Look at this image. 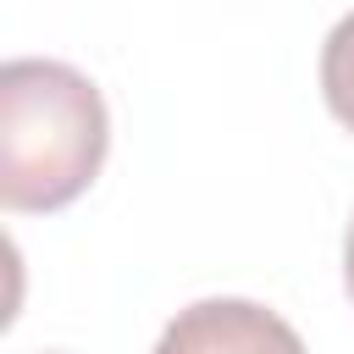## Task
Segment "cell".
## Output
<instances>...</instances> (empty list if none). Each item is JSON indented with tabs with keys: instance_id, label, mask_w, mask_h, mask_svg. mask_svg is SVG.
Listing matches in <instances>:
<instances>
[{
	"instance_id": "cell-1",
	"label": "cell",
	"mask_w": 354,
	"mask_h": 354,
	"mask_svg": "<svg viewBox=\"0 0 354 354\" xmlns=\"http://www.w3.org/2000/svg\"><path fill=\"white\" fill-rule=\"evenodd\" d=\"M111 116L66 61L0 66V205L17 216L72 205L105 166Z\"/></svg>"
},
{
	"instance_id": "cell-2",
	"label": "cell",
	"mask_w": 354,
	"mask_h": 354,
	"mask_svg": "<svg viewBox=\"0 0 354 354\" xmlns=\"http://www.w3.org/2000/svg\"><path fill=\"white\" fill-rule=\"evenodd\" d=\"M155 354H304L299 332L254 299H199L177 310Z\"/></svg>"
},
{
	"instance_id": "cell-3",
	"label": "cell",
	"mask_w": 354,
	"mask_h": 354,
	"mask_svg": "<svg viewBox=\"0 0 354 354\" xmlns=\"http://www.w3.org/2000/svg\"><path fill=\"white\" fill-rule=\"evenodd\" d=\"M321 94H326V111L354 133V11L321 44Z\"/></svg>"
},
{
	"instance_id": "cell-4",
	"label": "cell",
	"mask_w": 354,
	"mask_h": 354,
	"mask_svg": "<svg viewBox=\"0 0 354 354\" xmlns=\"http://www.w3.org/2000/svg\"><path fill=\"white\" fill-rule=\"evenodd\" d=\"M343 288H348V299H354V221H348V232H343Z\"/></svg>"
}]
</instances>
